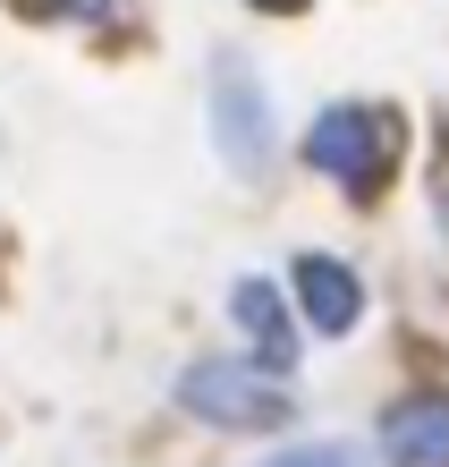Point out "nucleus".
Wrapping results in <instances>:
<instances>
[{
  "label": "nucleus",
  "mask_w": 449,
  "mask_h": 467,
  "mask_svg": "<svg viewBox=\"0 0 449 467\" xmlns=\"http://www.w3.org/2000/svg\"><path fill=\"white\" fill-rule=\"evenodd\" d=\"M179 408L220 433H271V425H289V382L263 366H238V357H195L179 374Z\"/></svg>",
  "instance_id": "f257e3e1"
},
{
  "label": "nucleus",
  "mask_w": 449,
  "mask_h": 467,
  "mask_svg": "<svg viewBox=\"0 0 449 467\" xmlns=\"http://www.w3.org/2000/svg\"><path fill=\"white\" fill-rule=\"evenodd\" d=\"M390 145H399V128H390L382 111H364V102L322 111L314 136H305L314 171H322V179H340V187H356V196H373V187L390 179Z\"/></svg>",
  "instance_id": "f03ea898"
},
{
  "label": "nucleus",
  "mask_w": 449,
  "mask_h": 467,
  "mask_svg": "<svg viewBox=\"0 0 449 467\" xmlns=\"http://www.w3.org/2000/svg\"><path fill=\"white\" fill-rule=\"evenodd\" d=\"M212 145L230 153V171H246V179L271 161V111H263V86L246 77V60L212 68Z\"/></svg>",
  "instance_id": "7ed1b4c3"
},
{
  "label": "nucleus",
  "mask_w": 449,
  "mask_h": 467,
  "mask_svg": "<svg viewBox=\"0 0 449 467\" xmlns=\"http://www.w3.org/2000/svg\"><path fill=\"white\" fill-rule=\"evenodd\" d=\"M382 451H390V467H449V391L399 400L382 425Z\"/></svg>",
  "instance_id": "20e7f679"
},
{
  "label": "nucleus",
  "mask_w": 449,
  "mask_h": 467,
  "mask_svg": "<svg viewBox=\"0 0 449 467\" xmlns=\"http://www.w3.org/2000/svg\"><path fill=\"white\" fill-rule=\"evenodd\" d=\"M297 306L314 332H356V315H364V289H356V272L340 255H297Z\"/></svg>",
  "instance_id": "39448f33"
},
{
  "label": "nucleus",
  "mask_w": 449,
  "mask_h": 467,
  "mask_svg": "<svg viewBox=\"0 0 449 467\" xmlns=\"http://www.w3.org/2000/svg\"><path fill=\"white\" fill-rule=\"evenodd\" d=\"M230 315H238V332L255 340V366L263 374H289L297 366V323H289V306H280L271 281H238L230 289Z\"/></svg>",
  "instance_id": "423d86ee"
},
{
  "label": "nucleus",
  "mask_w": 449,
  "mask_h": 467,
  "mask_svg": "<svg viewBox=\"0 0 449 467\" xmlns=\"http://www.w3.org/2000/svg\"><path fill=\"white\" fill-rule=\"evenodd\" d=\"M271 467H364V451H348V442H305V451H280Z\"/></svg>",
  "instance_id": "0eeeda50"
},
{
  "label": "nucleus",
  "mask_w": 449,
  "mask_h": 467,
  "mask_svg": "<svg viewBox=\"0 0 449 467\" xmlns=\"http://www.w3.org/2000/svg\"><path fill=\"white\" fill-rule=\"evenodd\" d=\"M17 9H35V17H102L110 0H17Z\"/></svg>",
  "instance_id": "6e6552de"
},
{
  "label": "nucleus",
  "mask_w": 449,
  "mask_h": 467,
  "mask_svg": "<svg viewBox=\"0 0 449 467\" xmlns=\"http://www.w3.org/2000/svg\"><path fill=\"white\" fill-rule=\"evenodd\" d=\"M255 9H297V0H255Z\"/></svg>",
  "instance_id": "1a4fd4ad"
}]
</instances>
